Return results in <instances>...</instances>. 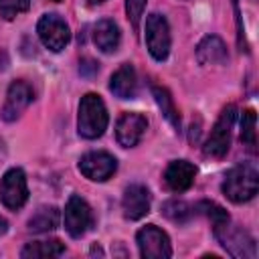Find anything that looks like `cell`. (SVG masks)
<instances>
[{
    "instance_id": "cell-1",
    "label": "cell",
    "mask_w": 259,
    "mask_h": 259,
    "mask_svg": "<svg viewBox=\"0 0 259 259\" xmlns=\"http://www.w3.org/2000/svg\"><path fill=\"white\" fill-rule=\"evenodd\" d=\"M259 188V174L253 162H241L233 166L225 180H223V192L231 202H247L257 194Z\"/></svg>"
},
{
    "instance_id": "cell-2",
    "label": "cell",
    "mask_w": 259,
    "mask_h": 259,
    "mask_svg": "<svg viewBox=\"0 0 259 259\" xmlns=\"http://www.w3.org/2000/svg\"><path fill=\"white\" fill-rule=\"evenodd\" d=\"M107 121H109V117H107L103 99L97 93L83 95L81 103H79V117H77L79 136L85 140H95V138L103 136Z\"/></svg>"
},
{
    "instance_id": "cell-3",
    "label": "cell",
    "mask_w": 259,
    "mask_h": 259,
    "mask_svg": "<svg viewBox=\"0 0 259 259\" xmlns=\"http://www.w3.org/2000/svg\"><path fill=\"white\" fill-rule=\"evenodd\" d=\"M235 117H237V105L235 103H229L223 107L219 119L214 121L206 142H204V154L210 156V158H223L227 152H229V146H231V130H233V123H235Z\"/></svg>"
},
{
    "instance_id": "cell-4",
    "label": "cell",
    "mask_w": 259,
    "mask_h": 259,
    "mask_svg": "<svg viewBox=\"0 0 259 259\" xmlns=\"http://www.w3.org/2000/svg\"><path fill=\"white\" fill-rule=\"evenodd\" d=\"M214 237L229 251V255H233L237 259H255V255H257L253 237L247 231H243L241 227L233 225L231 221L225 223L223 227L214 229Z\"/></svg>"
},
{
    "instance_id": "cell-5",
    "label": "cell",
    "mask_w": 259,
    "mask_h": 259,
    "mask_svg": "<svg viewBox=\"0 0 259 259\" xmlns=\"http://www.w3.org/2000/svg\"><path fill=\"white\" fill-rule=\"evenodd\" d=\"M136 241H138L140 255L144 259H168V257H172L170 239L156 225H146L144 229H140L136 235Z\"/></svg>"
},
{
    "instance_id": "cell-6",
    "label": "cell",
    "mask_w": 259,
    "mask_h": 259,
    "mask_svg": "<svg viewBox=\"0 0 259 259\" xmlns=\"http://www.w3.org/2000/svg\"><path fill=\"white\" fill-rule=\"evenodd\" d=\"M170 40L172 38H170L168 20L158 12H152L146 18V47L150 55L156 61H164L170 53Z\"/></svg>"
},
{
    "instance_id": "cell-7",
    "label": "cell",
    "mask_w": 259,
    "mask_h": 259,
    "mask_svg": "<svg viewBox=\"0 0 259 259\" xmlns=\"http://www.w3.org/2000/svg\"><path fill=\"white\" fill-rule=\"evenodd\" d=\"M36 32H38V38L42 40V45L47 49H51L53 53L63 51L71 40L69 24L59 14H45L36 24Z\"/></svg>"
},
{
    "instance_id": "cell-8",
    "label": "cell",
    "mask_w": 259,
    "mask_h": 259,
    "mask_svg": "<svg viewBox=\"0 0 259 259\" xmlns=\"http://www.w3.org/2000/svg\"><path fill=\"white\" fill-rule=\"evenodd\" d=\"M93 227V212L85 198L73 194L65 204V229L71 237L79 239Z\"/></svg>"
},
{
    "instance_id": "cell-9",
    "label": "cell",
    "mask_w": 259,
    "mask_h": 259,
    "mask_svg": "<svg viewBox=\"0 0 259 259\" xmlns=\"http://www.w3.org/2000/svg\"><path fill=\"white\" fill-rule=\"evenodd\" d=\"M28 198L26 176L22 168H10L0 180V200L8 208H20Z\"/></svg>"
},
{
    "instance_id": "cell-10",
    "label": "cell",
    "mask_w": 259,
    "mask_h": 259,
    "mask_svg": "<svg viewBox=\"0 0 259 259\" xmlns=\"http://www.w3.org/2000/svg\"><path fill=\"white\" fill-rule=\"evenodd\" d=\"M79 170L93 182H105L117 170V160L109 152H87L79 160Z\"/></svg>"
},
{
    "instance_id": "cell-11",
    "label": "cell",
    "mask_w": 259,
    "mask_h": 259,
    "mask_svg": "<svg viewBox=\"0 0 259 259\" xmlns=\"http://www.w3.org/2000/svg\"><path fill=\"white\" fill-rule=\"evenodd\" d=\"M34 93L32 87L26 81H12L8 91H6V101L2 107V117L4 121H14L22 115V111L32 103Z\"/></svg>"
},
{
    "instance_id": "cell-12",
    "label": "cell",
    "mask_w": 259,
    "mask_h": 259,
    "mask_svg": "<svg viewBox=\"0 0 259 259\" xmlns=\"http://www.w3.org/2000/svg\"><path fill=\"white\" fill-rule=\"evenodd\" d=\"M146 127H148L146 115H142V113H138V111H127V113H123V115L117 119V123H115V138H117L119 146H123V148H134V146L142 140Z\"/></svg>"
},
{
    "instance_id": "cell-13",
    "label": "cell",
    "mask_w": 259,
    "mask_h": 259,
    "mask_svg": "<svg viewBox=\"0 0 259 259\" xmlns=\"http://www.w3.org/2000/svg\"><path fill=\"white\" fill-rule=\"evenodd\" d=\"M123 217L130 221H138L150 212V190L144 184H130L123 190L121 198Z\"/></svg>"
},
{
    "instance_id": "cell-14",
    "label": "cell",
    "mask_w": 259,
    "mask_h": 259,
    "mask_svg": "<svg viewBox=\"0 0 259 259\" xmlns=\"http://www.w3.org/2000/svg\"><path fill=\"white\" fill-rule=\"evenodd\" d=\"M194 176H196V168L188 160H174L164 170V182L172 192L188 190L194 182Z\"/></svg>"
},
{
    "instance_id": "cell-15",
    "label": "cell",
    "mask_w": 259,
    "mask_h": 259,
    "mask_svg": "<svg viewBox=\"0 0 259 259\" xmlns=\"http://www.w3.org/2000/svg\"><path fill=\"white\" fill-rule=\"evenodd\" d=\"M196 59L200 65H225L229 61L227 47L221 36L208 34L196 47Z\"/></svg>"
},
{
    "instance_id": "cell-16",
    "label": "cell",
    "mask_w": 259,
    "mask_h": 259,
    "mask_svg": "<svg viewBox=\"0 0 259 259\" xmlns=\"http://www.w3.org/2000/svg\"><path fill=\"white\" fill-rule=\"evenodd\" d=\"M109 89L115 97L119 99H132L136 95L138 89V81H136V71L130 63H123L109 79Z\"/></svg>"
},
{
    "instance_id": "cell-17",
    "label": "cell",
    "mask_w": 259,
    "mask_h": 259,
    "mask_svg": "<svg viewBox=\"0 0 259 259\" xmlns=\"http://www.w3.org/2000/svg\"><path fill=\"white\" fill-rule=\"evenodd\" d=\"M93 40L99 51L113 53L119 47V28L111 18H101L93 26Z\"/></svg>"
},
{
    "instance_id": "cell-18",
    "label": "cell",
    "mask_w": 259,
    "mask_h": 259,
    "mask_svg": "<svg viewBox=\"0 0 259 259\" xmlns=\"http://www.w3.org/2000/svg\"><path fill=\"white\" fill-rule=\"evenodd\" d=\"M61 214L57 206H40L36 208V212L28 219V231L32 233H47L59 227Z\"/></svg>"
},
{
    "instance_id": "cell-19",
    "label": "cell",
    "mask_w": 259,
    "mask_h": 259,
    "mask_svg": "<svg viewBox=\"0 0 259 259\" xmlns=\"http://www.w3.org/2000/svg\"><path fill=\"white\" fill-rule=\"evenodd\" d=\"M65 253V245L59 239H49V241H32L28 243L22 251L20 257L24 259H34V257H59Z\"/></svg>"
},
{
    "instance_id": "cell-20",
    "label": "cell",
    "mask_w": 259,
    "mask_h": 259,
    "mask_svg": "<svg viewBox=\"0 0 259 259\" xmlns=\"http://www.w3.org/2000/svg\"><path fill=\"white\" fill-rule=\"evenodd\" d=\"M152 95H154V99H156L158 107L162 109L164 117H166V119H168L176 130H180V113H178V109H176V105H174V99H172L170 91H168L166 87L152 85Z\"/></svg>"
},
{
    "instance_id": "cell-21",
    "label": "cell",
    "mask_w": 259,
    "mask_h": 259,
    "mask_svg": "<svg viewBox=\"0 0 259 259\" xmlns=\"http://www.w3.org/2000/svg\"><path fill=\"white\" fill-rule=\"evenodd\" d=\"M194 210H198V212H202L204 217L210 219V223H212V231L219 229V227H223L225 223L231 221L229 212H227L221 204H217V202H212V200H200V202L194 206Z\"/></svg>"
},
{
    "instance_id": "cell-22",
    "label": "cell",
    "mask_w": 259,
    "mask_h": 259,
    "mask_svg": "<svg viewBox=\"0 0 259 259\" xmlns=\"http://www.w3.org/2000/svg\"><path fill=\"white\" fill-rule=\"evenodd\" d=\"M162 212H164V217H168L172 223H186L190 217H192V206L188 204V202H184V200H168V202H164V206H162Z\"/></svg>"
},
{
    "instance_id": "cell-23",
    "label": "cell",
    "mask_w": 259,
    "mask_h": 259,
    "mask_svg": "<svg viewBox=\"0 0 259 259\" xmlns=\"http://www.w3.org/2000/svg\"><path fill=\"white\" fill-rule=\"evenodd\" d=\"M255 121H257V115L253 109H247L241 117V142L251 150L255 152V146H257V132H255Z\"/></svg>"
},
{
    "instance_id": "cell-24",
    "label": "cell",
    "mask_w": 259,
    "mask_h": 259,
    "mask_svg": "<svg viewBox=\"0 0 259 259\" xmlns=\"http://www.w3.org/2000/svg\"><path fill=\"white\" fill-rule=\"evenodd\" d=\"M30 6V0H0V16H4L6 20L26 12Z\"/></svg>"
},
{
    "instance_id": "cell-25",
    "label": "cell",
    "mask_w": 259,
    "mask_h": 259,
    "mask_svg": "<svg viewBox=\"0 0 259 259\" xmlns=\"http://www.w3.org/2000/svg\"><path fill=\"white\" fill-rule=\"evenodd\" d=\"M144 8H146V0H125V12H127V18L136 30L140 28Z\"/></svg>"
},
{
    "instance_id": "cell-26",
    "label": "cell",
    "mask_w": 259,
    "mask_h": 259,
    "mask_svg": "<svg viewBox=\"0 0 259 259\" xmlns=\"http://www.w3.org/2000/svg\"><path fill=\"white\" fill-rule=\"evenodd\" d=\"M79 73L91 77L93 73H97V63H95L93 59H81V63H79Z\"/></svg>"
},
{
    "instance_id": "cell-27",
    "label": "cell",
    "mask_w": 259,
    "mask_h": 259,
    "mask_svg": "<svg viewBox=\"0 0 259 259\" xmlns=\"http://www.w3.org/2000/svg\"><path fill=\"white\" fill-rule=\"evenodd\" d=\"M6 229H8V223H6V219H4V217H0V235H4V233H6Z\"/></svg>"
},
{
    "instance_id": "cell-28",
    "label": "cell",
    "mask_w": 259,
    "mask_h": 259,
    "mask_svg": "<svg viewBox=\"0 0 259 259\" xmlns=\"http://www.w3.org/2000/svg\"><path fill=\"white\" fill-rule=\"evenodd\" d=\"M91 6H95V4H101V2H105V0H87Z\"/></svg>"
},
{
    "instance_id": "cell-29",
    "label": "cell",
    "mask_w": 259,
    "mask_h": 259,
    "mask_svg": "<svg viewBox=\"0 0 259 259\" xmlns=\"http://www.w3.org/2000/svg\"><path fill=\"white\" fill-rule=\"evenodd\" d=\"M55 2H61V0H55Z\"/></svg>"
}]
</instances>
